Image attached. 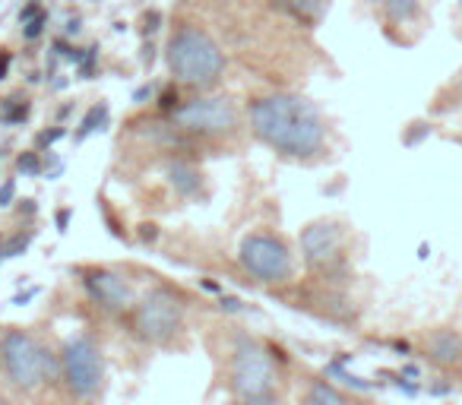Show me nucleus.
Wrapping results in <instances>:
<instances>
[{"label": "nucleus", "instance_id": "nucleus-26", "mask_svg": "<svg viewBox=\"0 0 462 405\" xmlns=\"http://www.w3.org/2000/svg\"><path fill=\"white\" fill-rule=\"evenodd\" d=\"M222 405H238V402H235V399H231V402H222Z\"/></svg>", "mask_w": 462, "mask_h": 405}, {"label": "nucleus", "instance_id": "nucleus-2", "mask_svg": "<svg viewBox=\"0 0 462 405\" xmlns=\"http://www.w3.org/2000/svg\"><path fill=\"white\" fill-rule=\"evenodd\" d=\"M0 373L16 396H32L60 383V361L58 352H51L32 329L4 327Z\"/></svg>", "mask_w": 462, "mask_h": 405}, {"label": "nucleus", "instance_id": "nucleus-13", "mask_svg": "<svg viewBox=\"0 0 462 405\" xmlns=\"http://www.w3.org/2000/svg\"><path fill=\"white\" fill-rule=\"evenodd\" d=\"M380 10L390 26H415L424 20L421 0H380Z\"/></svg>", "mask_w": 462, "mask_h": 405}, {"label": "nucleus", "instance_id": "nucleus-7", "mask_svg": "<svg viewBox=\"0 0 462 405\" xmlns=\"http://www.w3.org/2000/svg\"><path fill=\"white\" fill-rule=\"evenodd\" d=\"M171 124L193 136H228L241 127V111L225 96L190 98L184 105H174Z\"/></svg>", "mask_w": 462, "mask_h": 405}, {"label": "nucleus", "instance_id": "nucleus-21", "mask_svg": "<svg viewBox=\"0 0 462 405\" xmlns=\"http://www.w3.org/2000/svg\"><path fill=\"white\" fill-rule=\"evenodd\" d=\"M7 70H10V54L0 51V79H7Z\"/></svg>", "mask_w": 462, "mask_h": 405}, {"label": "nucleus", "instance_id": "nucleus-4", "mask_svg": "<svg viewBox=\"0 0 462 405\" xmlns=\"http://www.w3.org/2000/svg\"><path fill=\"white\" fill-rule=\"evenodd\" d=\"M228 390L235 402L266 392H279V364L273 348L263 345L257 336H235L228 348Z\"/></svg>", "mask_w": 462, "mask_h": 405}, {"label": "nucleus", "instance_id": "nucleus-9", "mask_svg": "<svg viewBox=\"0 0 462 405\" xmlns=\"http://www.w3.org/2000/svg\"><path fill=\"white\" fill-rule=\"evenodd\" d=\"M83 289L92 304H98L108 314H130L136 308V291L121 272L105 270V266H89L83 270Z\"/></svg>", "mask_w": 462, "mask_h": 405}, {"label": "nucleus", "instance_id": "nucleus-24", "mask_svg": "<svg viewBox=\"0 0 462 405\" xmlns=\"http://www.w3.org/2000/svg\"><path fill=\"white\" fill-rule=\"evenodd\" d=\"M456 16H459V23H462V0H456Z\"/></svg>", "mask_w": 462, "mask_h": 405}, {"label": "nucleus", "instance_id": "nucleus-14", "mask_svg": "<svg viewBox=\"0 0 462 405\" xmlns=\"http://www.w3.org/2000/svg\"><path fill=\"white\" fill-rule=\"evenodd\" d=\"M276 4L304 23H320L329 10V0H276Z\"/></svg>", "mask_w": 462, "mask_h": 405}, {"label": "nucleus", "instance_id": "nucleus-23", "mask_svg": "<svg viewBox=\"0 0 462 405\" xmlns=\"http://www.w3.org/2000/svg\"><path fill=\"white\" fill-rule=\"evenodd\" d=\"M0 405H20V402H16L14 396H4V392H0Z\"/></svg>", "mask_w": 462, "mask_h": 405}, {"label": "nucleus", "instance_id": "nucleus-22", "mask_svg": "<svg viewBox=\"0 0 462 405\" xmlns=\"http://www.w3.org/2000/svg\"><path fill=\"white\" fill-rule=\"evenodd\" d=\"M60 136H64V130H51V133H42L39 143L45 146V143H54V140H60Z\"/></svg>", "mask_w": 462, "mask_h": 405}, {"label": "nucleus", "instance_id": "nucleus-12", "mask_svg": "<svg viewBox=\"0 0 462 405\" xmlns=\"http://www.w3.org/2000/svg\"><path fill=\"white\" fill-rule=\"evenodd\" d=\"M298 405H355L348 392H342L333 380L314 377L304 383L301 396H298Z\"/></svg>", "mask_w": 462, "mask_h": 405}, {"label": "nucleus", "instance_id": "nucleus-25", "mask_svg": "<svg viewBox=\"0 0 462 405\" xmlns=\"http://www.w3.org/2000/svg\"><path fill=\"white\" fill-rule=\"evenodd\" d=\"M0 348H4V327H0Z\"/></svg>", "mask_w": 462, "mask_h": 405}, {"label": "nucleus", "instance_id": "nucleus-8", "mask_svg": "<svg viewBox=\"0 0 462 405\" xmlns=\"http://www.w3.org/2000/svg\"><path fill=\"white\" fill-rule=\"evenodd\" d=\"M238 260H241V266H245V272H251V276L263 285L289 282L291 272H295V260H291L289 244L270 232L247 235L238 247Z\"/></svg>", "mask_w": 462, "mask_h": 405}, {"label": "nucleus", "instance_id": "nucleus-19", "mask_svg": "<svg viewBox=\"0 0 462 405\" xmlns=\"http://www.w3.org/2000/svg\"><path fill=\"white\" fill-rule=\"evenodd\" d=\"M10 199H14V180L0 187V207H10Z\"/></svg>", "mask_w": 462, "mask_h": 405}, {"label": "nucleus", "instance_id": "nucleus-16", "mask_svg": "<svg viewBox=\"0 0 462 405\" xmlns=\"http://www.w3.org/2000/svg\"><path fill=\"white\" fill-rule=\"evenodd\" d=\"M16 168H20V171H26V174H39L42 161H39V155H35V152H26V155H20V159H16Z\"/></svg>", "mask_w": 462, "mask_h": 405}, {"label": "nucleus", "instance_id": "nucleus-10", "mask_svg": "<svg viewBox=\"0 0 462 405\" xmlns=\"http://www.w3.org/2000/svg\"><path fill=\"white\" fill-rule=\"evenodd\" d=\"M342 251V228L336 222H314L301 232V253L310 270H323Z\"/></svg>", "mask_w": 462, "mask_h": 405}, {"label": "nucleus", "instance_id": "nucleus-17", "mask_svg": "<svg viewBox=\"0 0 462 405\" xmlns=\"http://www.w3.org/2000/svg\"><path fill=\"white\" fill-rule=\"evenodd\" d=\"M238 405H282V396H279V392H266V396L241 399Z\"/></svg>", "mask_w": 462, "mask_h": 405}, {"label": "nucleus", "instance_id": "nucleus-5", "mask_svg": "<svg viewBox=\"0 0 462 405\" xmlns=\"http://www.w3.org/2000/svg\"><path fill=\"white\" fill-rule=\"evenodd\" d=\"M60 383L70 399L92 405L105 390V352L89 333L67 336L58 348Z\"/></svg>", "mask_w": 462, "mask_h": 405}, {"label": "nucleus", "instance_id": "nucleus-6", "mask_svg": "<svg viewBox=\"0 0 462 405\" xmlns=\"http://www.w3.org/2000/svg\"><path fill=\"white\" fill-rule=\"evenodd\" d=\"M130 329L146 345H171L184 329V304L168 289H152L130 310Z\"/></svg>", "mask_w": 462, "mask_h": 405}, {"label": "nucleus", "instance_id": "nucleus-1", "mask_svg": "<svg viewBox=\"0 0 462 405\" xmlns=\"http://www.w3.org/2000/svg\"><path fill=\"white\" fill-rule=\"evenodd\" d=\"M251 127L260 143L289 159H317L327 149V121L314 102L291 92H273L251 105Z\"/></svg>", "mask_w": 462, "mask_h": 405}, {"label": "nucleus", "instance_id": "nucleus-20", "mask_svg": "<svg viewBox=\"0 0 462 405\" xmlns=\"http://www.w3.org/2000/svg\"><path fill=\"white\" fill-rule=\"evenodd\" d=\"M42 26H45V16H39V20L26 23V39H35V35L42 32Z\"/></svg>", "mask_w": 462, "mask_h": 405}, {"label": "nucleus", "instance_id": "nucleus-18", "mask_svg": "<svg viewBox=\"0 0 462 405\" xmlns=\"http://www.w3.org/2000/svg\"><path fill=\"white\" fill-rule=\"evenodd\" d=\"M102 117H105V108H92L89 117L83 121V130H79V136H86L89 130H96V121H102Z\"/></svg>", "mask_w": 462, "mask_h": 405}, {"label": "nucleus", "instance_id": "nucleus-11", "mask_svg": "<svg viewBox=\"0 0 462 405\" xmlns=\"http://www.w3.org/2000/svg\"><path fill=\"white\" fill-rule=\"evenodd\" d=\"M421 352L440 371H462V333L453 327L428 329L421 339Z\"/></svg>", "mask_w": 462, "mask_h": 405}, {"label": "nucleus", "instance_id": "nucleus-15", "mask_svg": "<svg viewBox=\"0 0 462 405\" xmlns=\"http://www.w3.org/2000/svg\"><path fill=\"white\" fill-rule=\"evenodd\" d=\"M168 174H171V184L178 187L180 193H193L199 187V178H197V171H193L190 165H180V161H174V165L168 168Z\"/></svg>", "mask_w": 462, "mask_h": 405}, {"label": "nucleus", "instance_id": "nucleus-3", "mask_svg": "<svg viewBox=\"0 0 462 405\" xmlns=\"http://www.w3.org/2000/svg\"><path fill=\"white\" fill-rule=\"evenodd\" d=\"M168 70L178 83L193 89H212L225 73V54L218 41L199 26H180L165 48Z\"/></svg>", "mask_w": 462, "mask_h": 405}]
</instances>
